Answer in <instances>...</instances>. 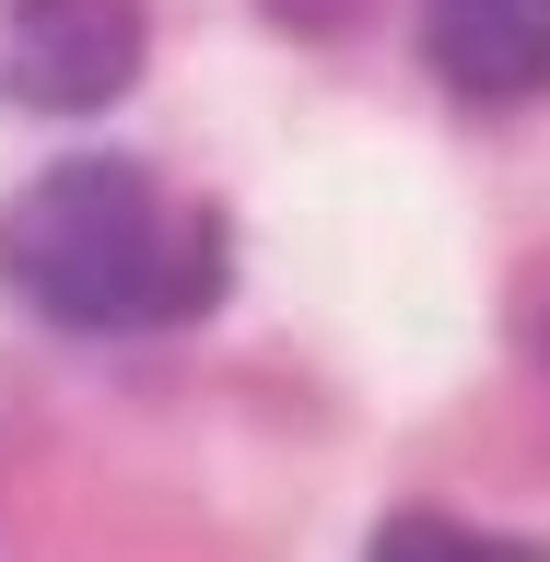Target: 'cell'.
I'll use <instances>...</instances> for the list:
<instances>
[{"instance_id":"277c9868","label":"cell","mask_w":550,"mask_h":562,"mask_svg":"<svg viewBox=\"0 0 550 562\" xmlns=\"http://www.w3.org/2000/svg\"><path fill=\"white\" fill-rule=\"evenodd\" d=\"M363 562H550V551H527V539H492V527H457V516H386Z\"/></svg>"},{"instance_id":"5b68a950","label":"cell","mask_w":550,"mask_h":562,"mask_svg":"<svg viewBox=\"0 0 550 562\" xmlns=\"http://www.w3.org/2000/svg\"><path fill=\"white\" fill-rule=\"evenodd\" d=\"M270 12H281V24H293V35H328V24H340V12H351V0H270Z\"/></svg>"},{"instance_id":"6da1fadb","label":"cell","mask_w":550,"mask_h":562,"mask_svg":"<svg viewBox=\"0 0 550 562\" xmlns=\"http://www.w3.org/2000/svg\"><path fill=\"white\" fill-rule=\"evenodd\" d=\"M0 281L35 316L94 328V340L165 328V316H200L223 293V223L130 153H82V165H47L0 211Z\"/></svg>"},{"instance_id":"3957f363","label":"cell","mask_w":550,"mask_h":562,"mask_svg":"<svg viewBox=\"0 0 550 562\" xmlns=\"http://www.w3.org/2000/svg\"><path fill=\"white\" fill-rule=\"evenodd\" d=\"M422 47L469 105H527L550 82V0H422Z\"/></svg>"},{"instance_id":"7a4b0ae2","label":"cell","mask_w":550,"mask_h":562,"mask_svg":"<svg viewBox=\"0 0 550 562\" xmlns=\"http://www.w3.org/2000/svg\"><path fill=\"white\" fill-rule=\"evenodd\" d=\"M141 70V0H12V47H0V82L35 105V117H82V105H117Z\"/></svg>"}]
</instances>
